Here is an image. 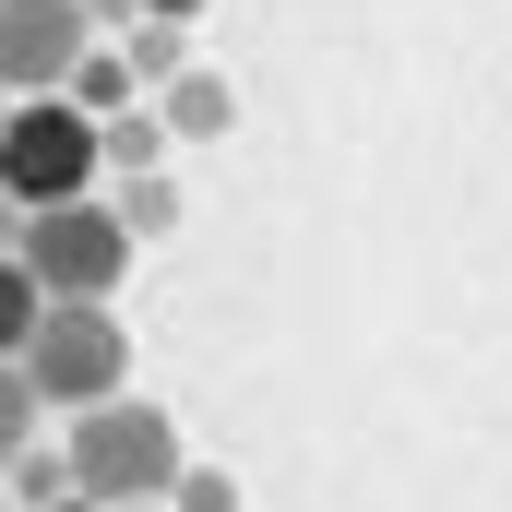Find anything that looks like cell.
Masks as SVG:
<instances>
[{
  "label": "cell",
  "mask_w": 512,
  "mask_h": 512,
  "mask_svg": "<svg viewBox=\"0 0 512 512\" xmlns=\"http://www.w3.org/2000/svg\"><path fill=\"white\" fill-rule=\"evenodd\" d=\"M131 239H143V227H131L120 203H96V191H84V203H36L12 251H24V274H36L48 298H120Z\"/></svg>",
  "instance_id": "3957f363"
},
{
  "label": "cell",
  "mask_w": 512,
  "mask_h": 512,
  "mask_svg": "<svg viewBox=\"0 0 512 512\" xmlns=\"http://www.w3.org/2000/svg\"><path fill=\"white\" fill-rule=\"evenodd\" d=\"M0 477H12V501H24V512H48V501H84V489H72V453H60V441H24V453H12Z\"/></svg>",
  "instance_id": "ba28073f"
},
{
  "label": "cell",
  "mask_w": 512,
  "mask_h": 512,
  "mask_svg": "<svg viewBox=\"0 0 512 512\" xmlns=\"http://www.w3.org/2000/svg\"><path fill=\"white\" fill-rule=\"evenodd\" d=\"M96 48L108 36L84 0H0V96H72V72Z\"/></svg>",
  "instance_id": "5b68a950"
},
{
  "label": "cell",
  "mask_w": 512,
  "mask_h": 512,
  "mask_svg": "<svg viewBox=\"0 0 512 512\" xmlns=\"http://www.w3.org/2000/svg\"><path fill=\"white\" fill-rule=\"evenodd\" d=\"M36 322H48V286L24 274V251H0V358H24Z\"/></svg>",
  "instance_id": "30bf717a"
},
{
  "label": "cell",
  "mask_w": 512,
  "mask_h": 512,
  "mask_svg": "<svg viewBox=\"0 0 512 512\" xmlns=\"http://www.w3.org/2000/svg\"><path fill=\"white\" fill-rule=\"evenodd\" d=\"M84 12H96V36H131L143 24V0H84Z\"/></svg>",
  "instance_id": "9a60e30c"
},
{
  "label": "cell",
  "mask_w": 512,
  "mask_h": 512,
  "mask_svg": "<svg viewBox=\"0 0 512 512\" xmlns=\"http://www.w3.org/2000/svg\"><path fill=\"white\" fill-rule=\"evenodd\" d=\"M191 12H203V0H143V24H191Z\"/></svg>",
  "instance_id": "e0dca14e"
},
{
  "label": "cell",
  "mask_w": 512,
  "mask_h": 512,
  "mask_svg": "<svg viewBox=\"0 0 512 512\" xmlns=\"http://www.w3.org/2000/svg\"><path fill=\"white\" fill-rule=\"evenodd\" d=\"M0 179L24 191V215H36V203H84V191L108 179V120H96L84 96H12V120H0Z\"/></svg>",
  "instance_id": "7a4b0ae2"
},
{
  "label": "cell",
  "mask_w": 512,
  "mask_h": 512,
  "mask_svg": "<svg viewBox=\"0 0 512 512\" xmlns=\"http://www.w3.org/2000/svg\"><path fill=\"white\" fill-rule=\"evenodd\" d=\"M48 512H108V501H48Z\"/></svg>",
  "instance_id": "ac0fdd59"
},
{
  "label": "cell",
  "mask_w": 512,
  "mask_h": 512,
  "mask_svg": "<svg viewBox=\"0 0 512 512\" xmlns=\"http://www.w3.org/2000/svg\"><path fill=\"white\" fill-rule=\"evenodd\" d=\"M167 512H239V477H215V465H191V477L167 489Z\"/></svg>",
  "instance_id": "5bb4252c"
},
{
  "label": "cell",
  "mask_w": 512,
  "mask_h": 512,
  "mask_svg": "<svg viewBox=\"0 0 512 512\" xmlns=\"http://www.w3.org/2000/svg\"><path fill=\"white\" fill-rule=\"evenodd\" d=\"M120 60H131V84H143V96H155V84H179V72H191V24H131Z\"/></svg>",
  "instance_id": "52a82bcc"
},
{
  "label": "cell",
  "mask_w": 512,
  "mask_h": 512,
  "mask_svg": "<svg viewBox=\"0 0 512 512\" xmlns=\"http://www.w3.org/2000/svg\"><path fill=\"white\" fill-rule=\"evenodd\" d=\"M155 120H167V143H215V131H239V96L191 60L179 84H155Z\"/></svg>",
  "instance_id": "8992f818"
},
{
  "label": "cell",
  "mask_w": 512,
  "mask_h": 512,
  "mask_svg": "<svg viewBox=\"0 0 512 512\" xmlns=\"http://www.w3.org/2000/svg\"><path fill=\"white\" fill-rule=\"evenodd\" d=\"M72 96H84L96 120H120V108H143V84H131V60H120V48H96V60L72 72Z\"/></svg>",
  "instance_id": "7c38bea8"
},
{
  "label": "cell",
  "mask_w": 512,
  "mask_h": 512,
  "mask_svg": "<svg viewBox=\"0 0 512 512\" xmlns=\"http://www.w3.org/2000/svg\"><path fill=\"white\" fill-rule=\"evenodd\" d=\"M0 120H12V96H0Z\"/></svg>",
  "instance_id": "ffe728a7"
},
{
  "label": "cell",
  "mask_w": 512,
  "mask_h": 512,
  "mask_svg": "<svg viewBox=\"0 0 512 512\" xmlns=\"http://www.w3.org/2000/svg\"><path fill=\"white\" fill-rule=\"evenodd\" d=\"M120 215L143 227V239H155V227H179V191H167V167H155V179H131V191H120Z\"/></svg>",
  "instance_id": "4fadbf2b"
},
{
  "label": "cell",
  "mask_w": 512,
  "mask_h": 512,
  "mask_svg": "<svg viewBox=\"0 0 512 512\" xmlns=\"http://www.w3.org/2000/svg\"><path fill=\"white\" fill-rule=\"evenodd\" d=\"M60 453H72V489H84V501H108V512H143V501H167V489L191 477L179 417H167V405H131V393L84 405Z\"/></svg>",
  "instance_id": "6da1fadb"
},
{
  "label": "cell",
  "mask_w": 512,
  "mask_h": 512,
  "mask_svg": "<svg viewBox=\"0 0 512 512\" xmlns=\"http://www.w3.org/2000/svg\"><path fill=\"white\" fill-rule=\"evenodd\" d=\"M24 370H36V393L48 405H108V393H131V334L108 298H48V322L24 334Z\"/></svg>",
  "instance_id": "277c9868"
},
{
  "label": "cell",
  "mask_w": 512,
  "mask_h": 512,
  "mask_svg": "<svg viewBox=\"0 0 512 512\" xmlns=\"http://www.w3.org/2000/svg\"><path fill=\"white\" fill-rule=\"evenodd\" d=\"M36 429H48V393H36V370H24V358H0V465H12Z\"/></svg>",
  "instance_id": "8fae6325"
},
{
  "label": "cell",
  "mask_w": 512,
  "mask_h": 512,
  "mask_svg": "<svg viewBox=\"0 0 512 512\" xmlns=\"http://www.w3.org/2000/svg\"><path fill=\"white\" fill-rule=\"evenodd\" d=\"M12 239H24V191L0 179V251H12Z\"/></svg>",
  "instance_id": "2e32d148"
},
{
  "label": "cell",
  "mask_w": 512,
  "mask_h": 512,
  "mask_svg": "<svg viewBox=\"0 0 512 512\" xmlns=\"http://www.w3.org/2000/svg\"><path fill=\"white\" fill-rule=\"evenodd\" d=\"M143 512H167V501H143Z\"/></svg>",
  "instance_id": "44dd1931"
},
{
  "label": "cell",
  "mask_w": 512,
  "mask_h": 512,
  "mask_svg": "<svg viewBox=\"0 0 512 512\" xmlns=\"http://www.w3.org/2000/svg\"><path fill=\"white\" fill-rule=\"evenodd\" d=\"M0 512H24V501H12V477H0Z\"/></svg>",
  "instance_id": "d6986e66"
},
{
  "label": "cell",
  "mask_w": 512,
  "mask_h": 512,
  "mask_svg": "<svg viewBox=\"0 0 512 512\" xmlns=\"http://www.w3.org/2000/svg\"><path fill=\"white\" fill-rule=\"evenodd\" d=\"M108 167H120V179H155V167H167V120H155V96L108 120Z\"/></svg>",
  "instance_id": "9c48e42d"
}]
</instances>
